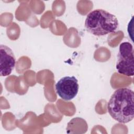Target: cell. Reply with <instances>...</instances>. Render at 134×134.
Returning a JSON list of instances; mask_svg holds the SVG:
<instances>
[{
  "instance_id": "cell-1",
  "label": "cell",
  "mask_w": 134,
  "mask_h": 134,
  "mask_svg": "<svg viewBox=\"0 0 134 134\" xmlns=\"http://www.w3.org/2000/svg\"><path fill=\"white\" fill-rule=\"evenodd\" d=\"M108 112L115 120L122 124L134 118V92L128 88H119L111 96L107 104Z\"/></svg>"
},
{
  "instance_id": "cell-2",
  "label": "cell",
  "mask_w": 134,
  "mask_h": 134,
  "mask_svg": "<svg viewBox=\"0 0 134 134\" xmlns=\"http://www.w3.org/2000/svg\"><path fill=\"white\" fill-rule=\"evenodd\" d=\"M118 25V19L115 15L102 9H97L89 13L85 21L86 30L96 36L115 32Z\"/></svg>"
},
{
  "instance_id": "cell-3",
  "label": "cell",
  "mask_w": 134,
  "mask_h": 134,
  "mask_svg": "<svg viewBox=\"0 0 134 134\" xmlns=\"http://www.w3.org/2000/svg\"><path fill=\"white\" fill-rule=\"evenodd\" d=\"M133 50L129 42H124L119 46L116 68L117 72L127 76L134 74Z\"/></svg>"
},
{
  "instance_id": "cell-4",
  "label": "cell",
  "mask_w": 134,
  "mask_h": 134,
  "mask_svg": "<svg viewBox=\"0 0 134 134\" xmlns=\"http://www.w3.org/2000/svg\"><path fill=\"white\" fill-rule=\"evenodd\" d=\"M79 89L77 79L74 76L60 79L55 84L57 94L62 99L69 101L77 95Z\"/></svg>"
},
{
  "instance_id": "cell-5",
  "label": "cell",
  "mask_w": 134,
  "mask_h": 134,
  "mask_svg": "<svg viewBox=\"0 0 134 134\" xmlns=\"http://www.w3.org/2000/svg\"><path fill=\"white\" fill-rule=\"evenodd\" d=\"M0 75L5 76L11 74L16 64V59L12 50L4 44L0 46Z\"/></svg>"
}]
</instances>
